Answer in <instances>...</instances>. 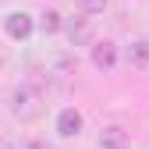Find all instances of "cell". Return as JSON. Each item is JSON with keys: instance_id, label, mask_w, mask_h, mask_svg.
Masks as SVG:
<instances>
[{"instance_id": "6da1fadb", "label": "cell", "mask_w": 149, "mask_h": 149, "mask_svg": "<svg viewBox=\"0 0 149 149\" xmlns=\"http://www.w3.org/2000/svg\"><path fill=\"white\" fill-rule=\"evenodd\" d=\"M11 110H14L22 121L39 117V110H43V107H39V92H36V89H14V92H11Z\"/></svg>"}, {"instance_id": "7a4b0ae2", "label": "cell", "mask_w": 149, "mask_h": 149, "mask_svg": "<svg viewBox=\"0 0 149 149\" xmlns=\"http://www.w3.org/2000/svg\"><path fill=\"white\" fill-rule=\"evenodd\" d=\"M4 29H7L11 39H29V32H32V18H29L25 11H14V14H7Z\"/></svg>"}, {"instance_id": "3957f363", "label": "cell", "mask_w": 149, "mask_h": 149, "mask_svg": "<svg viewBox=\"0 0 149 149\" xmlns=\"http://www.w3.org/2000/svg\"><path fill=\"white\" fill-rule=\"evenodd\" d=\"M78 132H82V114H78L74 107L61 110V114H57V135L71 139V135H78Z\"/></svg>"}, {"instance_id": "277c9868", "label": "cell", "mask_w": 149, "mask_h": 149, "mask_svg": "<svg viewBox=\"0 0 149 149\" xmlns=\"http://www.w3.org/2000/svg\"><path fill=\"white\" fill-rule=\"evenodd\" d=\"M92 64H96L100 71H110L117 64V46L114 43H96L92 46Z\"/></svg>"}, {"instance_id": "5b68a950", "label": "cell", "mask_w": 149, "mask_h": 149, "mask_svg": "<svg viewBox=\"0 0 149 149\" xmlns=\"http://www.w3.org/2000/svg\"><path fill=\"white\" fill-rule=\"evenodd\" d=\"M100 149H128V135L121 128H103L100 132Z\"/></svg>"}, {"instance_id": "8992f818", "label": "cell", "mask_w": 149, "mask_h": 149, "mask_svg": "<svg viewBox=\"0 0 149 149\" xmlns=\"http://www.w3.org/2000/svg\"><path fill=\"white\" fill-rule=\"evenodd\" d=\"M128 64H135V68H146L149 64V43L146 39H139V43L128 46Z\"/></svg>"}, {"instance_id": "52a82bcc", "label": "cell", "mask_w": 149, "mask_h": 149, "mask_svg": "<svg viewBox=\"0 0 149 149\" xmlns=\"http://www.w3.org/2000/svg\"><path fill=\"white\" fill-rule=\"evenodd\" d=\"M39 25H43V32H57V29H61V14H57V11H46Z\"/></svg>"}, {"instance_id": "ba28073f", "label": "cell", "mask_w": 149, "mask_h": 149, "mask_svg": "<svg viewBox=\"0 0 149 149\" xmlns=\"http://www.w3.org/2000/svg\"><path fill=\"white\" fill-rule=\"evenodd\" d=\"M74 4H78L82 11H103V7H107V0H74Z\"/></svg>"}, {"instance_id": "9c48e42d", "label": "cell", "mask_w": 149, "mask_h": 149, "mask_svg": "<svg viewBox=\"0 0 149 149\" xmlns=\"http://www.w3.org/2000/svg\"><path fill=\"white\" fill-rule=\"evenodd\" d=\"M0 149H14V146H11V142H4V139H0Z\"/></svg>"}]
</instances>
